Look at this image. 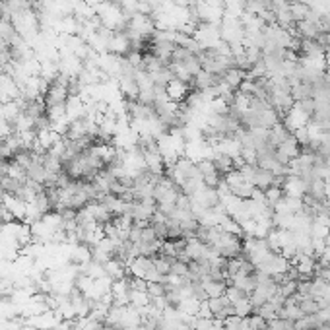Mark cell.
<instances>
[{
  "label": "cell",
  "mask_w": 330,
  "mask_h": 330,
  "mask_svg": "<svg viewBox=\"0 0 330 330\" xmlns=\"http://www.w3.org/2000/svg\"><path fill=\"white\" fill-rule=\"evenodd\" d=\"M103 270H105V276L107 278H111L115 282V280H121L125 278L128 274V268L127 264L123 262V260H119V258H109L107 262H103Z\"/></svg>",
  "instance_id": "obj_1"
},
{
  "label": "cell",
  "mask_w": 330,
  "mask_h": 330,
  "mask_svg": "<svg viewBox=\"0 0 330 330\" xmlns=\"http://www.w3.org/2000/svg\"><path fill=\"white\" fill-rule=\"evenodd\" d=\"M200 286H202L206 297H219L226 293V288H228V284L222 280H206V282H200Z\"/></svg>",
  "instance_id": "obj_2"
},
{
  "label": "cell",
  "mask_w": 330,
  "mask_h": 330,
  "mask_svg": "<svg viewBox=\"0 0 330 330\" xmlns=\"http://www.w3.org/2000/svg\"><path fill=\"white\" fill-rule=\"evenodd\" d=\"M152 303V297H150V293L148 292H140V290H130L128 293V305H132V307H136V309H144V307H148V305Z\"/></svg>",
  "instance_id": "obj_3"
},
{
  "label": "cell",
  "mask_w": 330,
  "mask_h": 330,
  "mask_svg": "<svg viewBox=\"0 0 330 330\" xmlns=\"http://www.w3.org/2000/svg\"><path fill=\"white\" fill-rule=\"evenodd\" d=\"M253 313H254V307L249 297L239 299V301L233 303V315H237V317L245 318V317H249V315H253Z\"/></svg>",
  "instance_id": "obj_4"
},
{
  "label": "cell",
  "mask_w": 330,
  "mask_h": 330,
  "mask_svg": "<svg viewBox=\"0 0 330 330\" xmlns=\"http://www.w3.org/2000/svg\"><path fill=\"white\" fill-rule=\"evenodd\" d=\"M282 198H284V191H282V187H270V189L264 191V200H266V204L270 206V208H274Z\"/></svg>",
  "instance_id": "obj_5"
},
{
  "label": "cell",
  "mask_w": 330,
  "mask_h": 330,
  "mask_svg": "<svg viewBox=\"0 0 330 330\" xmlns=\"http://www.w3.org/2000/svg\"><path fill=\"white\" fill-rule=\"evenodd\" d=\"M247 318V324H249V328L253 330H266V324L268 320L266 318H262L260 315H256V313H253V315H249Z\"/></svg>",
  "instance_id": "obj_6"
},
{
  "label": "cell",
  "mask_w": 330,
  "mask_h": 330,
  "mask_svg": "<svg viewBox=\"0 0 330 330\" xmlns=\"http://www.w3.org/2000/svg\"><path fill=\"white\" fill-rule=\"evenodd\" d=\"M299 307H301V311H303V315H315V313H318V303L313 299V297H303L301 299V303H299Z\"/></svg>",
  "instance_id": "obj_7"
},
{
  "label": "cell",
  "mask_w": 330,
  "mask_h": 330,
  "mask_svg": "<svg viewBox=\"0 0 330 330\" xmlns=\"http://www.w3.org/2000/svg\"><path fill=\"white\" fill-rule=\"evenodd\" d=\"M226 297H228L231 303H235V301H239V299H245V297H249V293L245 292V290H239V288H235V286H228V288H226Z\"/></svg>",
  "instance_id": "obj_8"
},
{
  "label": "cell",
  "mask_w": 330,
  "mask_h": 330,
  "mask_svg": "<svg viewBox=\"0 0 330 330\" xmlns=\"http://www.w3.org/2000/svg\"><path fill=\"white\" fill-rule=\"evenodd\" d=\"M148 293L150 297H163L165 295V284L163 282H148Z\"/></svg>",
  "instance_id": "obj_9"
},
{
  "label": "cell",
  "mask_w": 330,
  "mask_h": 330,
  "mask_svg": "<svg viewBox=\"0 0 330 330\" xmlns=\"http://www.w3.org/2000/svg\"><path fill=\"white\" fill-rule=\"evenodd\" d=\"M22 330H43V328H37V326H31V324H24Z\"/></svg>",
  "instance_id": "obj_10"
},
{
  "label": "cell",
  "mask_w": 330,
  "mask_h": 330,
  "mask_svg": "<svg viewBox=\"0 0 330 330\" xmlns=\"http://www.w3.org/2000/svg\"><path fill=\"white\" fill-rule=\"evenodd\" d=\"M318 330H330V322H324V324H320Z\"/></svg>",
  "instance_id": "obj_11"
},
{
  "label": "cell",
  "mask_w": 330,
  "mask_h": 330,
  "mask_svg": "<svg viewBox=\"0 0 330 330\" xmlns=\"http://www.w3.org/2000/svg\"><path fill=\"white\" fill-rule=\"evenodd\" d=\"M309 330H318V328H309Z\"/></svg>",
  "instance_id": "obj_12"
},
{
  "label": "cell",
  "mask_w": 330,
  "mask_h": 330,
  "mask_svg": "<svg viewBox=\"0 0 330 330\" xmlns=\"http://www.w3.org/2000/svg\"><path fill=\"white\" fill-rule=\"evenodd\" d=\"M155 330H159V328H155Z\"/></svg>",
  "instance_id": "obj_13"
}]
</instances>
